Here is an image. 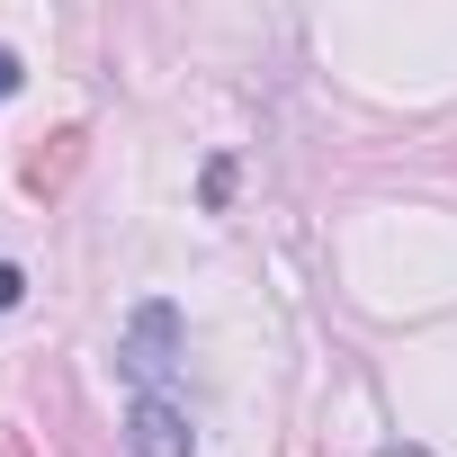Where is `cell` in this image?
<instances>
[{
  "label": "cell",
  "mask_w": 457,
  "mask_h": 457,
  "mask_svg": "<svg viewBox=\"0 0 457 457\" xmlns=\"http://www.w3.org/2000/svg\"><path fill=\"white\" fill-rule=\"evenodd\" d=\"M117 368L135 377V395H162V386H170V368H179V305H170V296H144V305L126 314Z\"/></svg>",
  "instance_id": "obj_1"
},
{
  "label": "cell",
  "mask_w": 457,
  "mask_h": 457,
  "mask_svg": "<svg viewBox=\"0 0 457 457\" xmlns=\"http://www.w3.org/2000/svg\"><path fill=\"white\" fill-rule=\"evenodd\" d=\"M126 448H135V457H197V430H188V412H179L170 395H135Z\"/></svg>",
  "instance_id": "obj_2"
},
{
  "label": "cell",
  "mask_w": 457,
  "mask_h": 457,
  "mask_svg": "<svg viewBox=\"0 0 457 457\" xmlns=\"http://www.w3.org/2000/svg\"><path fill=\"white\" fill-rule=\"evenodd\" d=\"M81 153H90V135H81V126H54V135L19 162V188H28V197H63V179L81 170Z\"/></svg>",
  "instance_id": "obj_3"
},
{
  "label": "cell",
  "mask_w": 457,
  "mask_h": 457,
  "mask_svg": "<svg viewBox=\"0 0 457 457\" xmlns=\"http://www.w3.org/2000/svg\"><path fill=\"white\" fill-rule=\"evenodd\" d=\"M19 296H28V270H19V261H0V314H10Z\"/></svg>",
  "instance_id": "obj_4"
},
{
  "label": "cell",
  "mask_w": 457,
  "mask_h": 457,
  "mask_svg": "<svg viewBox=\"0 0 457 457\" xmlns=\"http://www.w3.org/2000/svg\"><path fill=\"white\" fill-rule=\"evenodd\" d=\"M10 90H19V54H10V46H0V99H10Z\"/></svg>",
  "instance_id": "obj_5"
},
{
  "label": "cell",
  "mask_w": 457,
  "mask_h": 457,
  "mask_svg": "<svg viewBox=\"0 0 457 457\" xmlns=\"http://www.w3.org/2000/svg\"><path fill=\"white\" fill-rule=\"evenodd\" d=\"M377 457H430V448H377Z\"/></svg>",
  "instance_id": "obj_6"
},
{
  "label": "cell",
  "mask_w": 457,
  "mask_h": 457,
  "mask_svg": "<svg viewBox=\"0 0 457 457\" xmlns=\"http://www.w3.org/2000/svg\"><path fill=\"white\" fill-rule=\"evenodd\" d=\"M0 457H28V448H19V439H10V448H0Z\"/></svg>",
  "instance_id": "obj_7"
}]
</instances>
